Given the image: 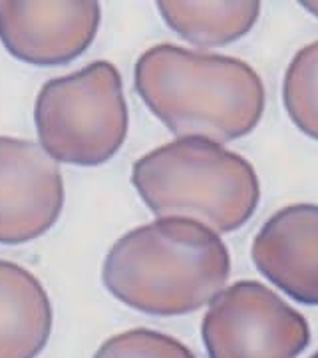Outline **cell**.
Masks as SVG:
<instances>
[{"label": "cell", "instance_id": "52a82bcc", "mask_svg": "<svg viewBox=\"0 0 318 358\" xmlns=\"http://www.w3.org/2000/svg\"><path fill=\"white\" fill-rule=\"evenodd\" d=\"M98 2H0V40L18 60L58 66L74 60L96 38Z\"/></svg>", "mask_w": 318, "mask_h": 358}, {"label": "cell", "instance_id": "4fadbf2b", "mask_svg": "<svg viewBox=\"0 0 318 358\" xmlns=\"http://www.w3.org/2000/svg\"><path fill=\"white\" fill-rule=\"evenodd\" d=\"M303 6H305L306 10H310V13L318 16V2H303Z\"/></svg>", "mask_w": 318, "mask_h": 358}, {"label": "cell", "instance_id": "6da1fadb", "mask_svg": "<svg viewBox=\"0 0 318 358\" xmlns=\"http://www.w3.org/2000/svg\"><path fill=\"white\" fill-rule=\"evenodd\" d=\"M231 273L227 247L189 219L166 217L117 239L103 261L106 289L127 307L161 317L199 310Z\"/></svg>", "mask_w": 318, "mask_h": 358}, {"label": "cell", "instance_id": "8992f818", "mask_svg": "<svg viewBox=\"0 0 318 358\" xmlns=\"http://www.w3.org/2000/svg\"><path fill=\"white\" fill-rule=\"evenodd\" d=\"M60 167L34 141L0 136V243L44 235L60 217Z\"/></svg>", "mask_w": 318, "mask_h": 358}, {"label": "cell", "instance_id": "9c48e42d", "mask_svg": "<svg viewBox=\"0 0 318 358\" xmlns=\"http://www.w3.org/2000/svg\"><path fill=\"white\" fill-rule=\"evenodd\" d=\"M52 331L48 293L24 267L0 261V358H36Z\"/></svg>", "mask_w": 318, "mask_h": 358}, {"label": "cell", "instance_id": "277c9868", "mask_svg": "<svg viewBox=\"0 0 318 358\" xmlns=\"http://www.w3.org/2000/svg\"><path fill=\"white\" fill-rule=\"evenodd\" d=\"M42 150L64 164L100 166L127 136L122 76L110 62H92L40 90L34 108Z\"/></svg>", "mask_w": 318, "mask_h": 358}, {"label": "cell", "instance_id": "3957f363", "mask_svg": "<svg viewBox=\"0 0 318 358\" xmlns=\"http://www.w3.org/2000/svg\"><path fill=\"white\" fill-rule=\"evenodd\" d=\"M131 181L155 215L197 221L217 233L245 225L261 195L245 157L199 138L169 141L140 157Z\"/></svg>", "mask_w": 318, "mask_h": 358}, {"label": "cell", "instance_id": "7c38bea8", "mask_svg": "<svg viewBox=\"0 0 318 358\" xmlns=\"http://www.w3.org/2000/svg\"><path fill=\"white\" fill-rule=\"evenodd\" d=\"M94 358H195L185 345L173 336L133 329L108 338Z\"/></svg>", "mask_w": 318, "mask_h": 358}, {"label": "cell", "instance_id": "5bb4252c", "mask_svg": "<svg viewBox=\"0 0 318 358\" xmlns=\"http://www.w3.org/2000/svg\"><path fill=\"white\" fill-rule=\"evenodd\" d=\"M310 358H318V352H317V355H312V357H310Z\"/></svg>", "mask_w": 318, "mask_h": 358}, {"label": "cell", "instance_id": "30bf717a", "mask_svg": "<svg viewBox=\"0 0 318 358\" xmlns=\"http://www.w3.org/2000/svg\"><path fill=\"white\" fill-rule=\"evenodd\" d=\"M171 30L197 46H223L245 36L256 22L259 2H157Z\"/></svg>", "mask_w": 318, "mask_h": 358}, {"label": "cell", "instance_id": "5b68a950", "mask_svg": "<svg viewBox=\"0 0 318 358\" xmlns=\"http://www.w3.org/2000/svg\"><path fill=\"white\" fill-rule=\"evenodd\" d=\"M201 333L209 358H296L310 341L305 317L256 281L217 294Z\"/></svg>", "mask_w": 318, "mask_h": 358}, {"label": "cell", "instance_id": "8fae6325", "mask_svg": "<svg viewBox=\"0 0 318 358\" xmlns=\"http://www.w3.org/2000/svg\"><path fill=\"white\" fill-rule=\"evenodd\" d=\"M282 100L294 126L318 140V42L296 52L284 74Z\"/></svg>", "mask_w": 318, "mask_h": 358}, {"label": "cell", "instance_id": "7a4b0ae2", "mask_svg": "<svg viewBox=\"0 0 318 358\" xmlns=\"http://www.w3.org/2000/svg\"><path fill=\"white\" fill-rule=\"evenodd\" d=\"M136 88L173 134L213 143L247 136L265 110V86L247 62L173 44L141 54Z\"/></svg>", "mask_w": 318, "mask_h": 358}, {"label": "cell", "instance_id": "ba28073f", "mask_svg": "<svg viewBox=\"0 0 318 358\" xmlns=\"http://www.w3.org/2000/svg\"><path fill=\"white\" fill-rule=\"evenodd\" d=\"M256 268L296 303L318 305V205H289L253 241Z\"/></svg>", "mask_w": 318, "mask_h": 358}]
</instances>
